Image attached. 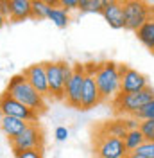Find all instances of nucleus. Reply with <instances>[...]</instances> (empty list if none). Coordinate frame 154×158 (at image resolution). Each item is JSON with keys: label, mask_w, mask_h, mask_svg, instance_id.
Returning <instances> with one entry per match:
<instances>
[{"label": "nucleus", "mask_w": 154, "mask_h": 158, "mask_svg": "<svg viewBox=\"0 0 154 158\" xmlns=\"http://www.w3.org/2000/svg\"><path fill=\"white\" fill-rule=\"evenodd\" d=\"M23 77L30 83L32 88H36L45 99H50V92H48V81H47V70H45V63H36L30 65L27 69H23Z\"/></svg>", "instance_id": "obj_11"}, {"label": "nucleus", "mask_w": 154, "mask_h": 158, "mask_svg": "<svg viewBox=\"0 0 154 158\" xmlns=\"http://www.w3.org/2000/svg\"><path fill=\"white\" fill-rule=\"evenodd\" d=\"M4 92L11 97H14L16 101H20L22 104H25L27 108H30L38 115L47 111V99L43 97L36 88L30 86V83L23 77V74L13 76Z\"/></svg>", "instance_id": "obj_1"}, {"label": "nucleus", "mask_w": 154, "mask_h": 158, "mask_svg": "<svg viewBox=\"0 0 154 158\" xmlns=\"http://www.w3.org/2000/svg\"><path fill=\"white\" fill-rule=\"evenodd\" d=\"M59 6L70 13L74 9H79V0H59Z\"/></svg>", "instance_id": "obj_27"}, {"label": "nucleus", "mask_w": 154, "mask_h": 158, "mask_svg": "<svg viewBox=\"0 0 154 158\" xmlns=\"http://www.w3.org/2000/svg\"><path fill=\"white\" fill-rule=\"evenodd\" d=\"M84 70H86V76H84L83 95H81V110H91L102 102V95H100V90L95 81L97 63H86Z\"/></svg>", "instance_id": "obj_7"}, {"label": "nucleus", "mask_w": 154, "mask_h": 158, "mask_svg": "<svg viewBox=\"0 0 154 158\" xmlns=\"http://www.w3.org/2000/svg\"><path fill=\"white\" fill-rule=\"evenodd\" d=\"M154 15V7L140 0H127L124 2V16H125V31H136L144 25L147 20Z\"/></svg>", "instance_id": "obj_5"}, {"label": "nucleus", "mask_w": 154, "mask_h": 158, "mask_svg": "<svg viewBox=\"0 0 154 158\" xmlns=\"http://www.w3.org/2000/svg\"><path fill=\"white\" fill-rule=\"evenodd\" d=\"M14 158H43V149H27V151H14Z\"/></svg>", "instance_id": "obj_25"}, {"label": "nucleus", "mask_w": 154, "mask_h": 158, "mask_svg": "<svg viewBox=\"0 0 154 158\" xmlns=\"http://www.w3.org/2000/svg\"><path fill=\"white\" fill-rule=\"evenodd\" d=\"M127 70H129V67H127V65H124V63H118V74H120V77L124 76Z\"/></svg>", "instance_id": "obj_30"}, {"label": "nucleus", "mask_w": 154, "mask_h": 158, "mask_svg": "<svg viewBox=\"0 0 154 158\" xmlns=\"http://www.w3.org/2000/svg\"><path fill=\"white\" fill-rule=\"evenodd\" d=\"M104 0H79V9L83 13H102Z\"/></svg>", "instance_id": "obj_21"}, {"label": "nucleus", "mask_w": 154, "mask_h": 158, "mask_svg": "<svg viewBox=\"0 0 154 158\" xmlns=\"http://www.w3.org/2000/svg\"><path fill=\"white\" fill-rule=\"evenodd\" d=\"M140 131L147 142H154V120H144L140 122Z\"/></svg>", "instance_id": "obj_23"}, {"label": "nucleus", "mask_w": 154, "mask_h": 158, "mask_svg": "<svg viewBox=\"0 0 154 158\" xmlns=\"http://www.w3.org/2000/svg\"><path fill=\"white\" fill-rule=\"evenodd\" d=\"M11 22H23L32 18V0H9Z\"/></svg>", "instance_id": "obj_15"}, {"label": "nucleus", "mask_w": 154, "mask_h": 158, "mask_svg": "<svg viewBox=\"0 0 154 158\" xmlns=\"http://www.w3.org/2000/svg\"><path fill=\"white\" fill-rule=\"evenodd\" d=\"M100 131H104L107 135H111V137H116L120 138V140H124L127 137V133H129V129L125 126V120L124 117H118L115 120H107V122H102L100 126H99Z\"/></svg>", "instance_id": "obj_16"}, {"label": "nucleus", "mask_w": 154, "mask_h": 158, "mask_svg": "<svg viewBox=\"0 0 154 158\" xmlns=\"http://www.w3.org/2000/svg\"><path fill=\"white\" fill-rule=\"evenodd\" d=\"M127 158H144V156H140L138 153H129V155H127Z\"/></svg>", "instance_id": "obj_31"}, {"label": "nucleus", "mask_w": 154, "mask_h": 158, "mask_svg": "<svg viewBox=\"0 0 154 158\" xmlns=\"http://www.w3.org/2000/svg\"><path fill=\"white\" fill-rule=\"evenodd\" d=\"M133 117L136 120H140V122H144V120H154V101L149 102V104H145L144 108L140 110V111H136Z\"/></svg>", "instance_id": "obj_22"}, {"label": "nucleus", "mask_w": 154, "mask_h": 158, "mask_svg": "<svg viewBox=\"0 0 154 158\" xmlns=\"http://www.w3.org/2000/svg\"><path fill=\"white\" fill-rule=\"evenodd\" d=\"M154 101V88L147 86L142 92H135V94H118L111 104H113V111L118 117H133L136 111L144 108L145 104Z\"/></svg>", "instance_id": "obj_3"}, {"label": "nucleus", "mask_w": 154, "mask_h": 158, "mask_svg": "<svg viewBox=\"0 0 154 158\" xmlns=\"http://www.w3.org/2000/svg\"><path fill=\"white\" fill-rule=\"evenodd\" d=\"M149 85V79L145 74L138 72L135 69H129L122 76V86H120V94H135V92H142Z\"/></svg>", "instance_id": "obj_13"}, {"label": "nucleus", "mask_w": 154, "mask_h": 158, "mask_svg": "<svg viewBox=\"0 0 154 158\" xmlns=\"http://www.w3.org/2000/svg\"><path fill=\"white\" fill-rule=\"evenodd\" d=\"M11 149L14 151H27V149H43L45 146V133L38 122H30L27 129L20 137L9 140Z\"/></svg>", "instance_id": "obj_6"}, {"label": "nucleus", "mask_w": 154, "mask_h": 158, "mask_svg": "<svg viewBox=\"0 0 154 158\" xmlns=\"http://www.w3.org/2000/svg\"><path fill=\"white\" fill-rule=\"evenodd\" d=\"M95 81L100 90L102 101H113L120 94V86H122V77L118 74V63L115 61L97 63Z\"/></svg>", "instance_id": "obj_2"}, {"label": "nucleus", "mask_w": 154, "mask_h": 158, "mask_svg": "<svg viewBox=\"0 0 154 158\" xmlns=\"http://www.w3.org/2000/svg\"><path fill=\"white\" fill-rule=\"evenodd\" d=\"M27 126H29V122H25V120H22V118L6 117V115L0 117V129H2V133L9 138V140L20 137V135L27 129Z\"/></svg>", "instance_id": "obj_14"}, {"label": "nucleus", "mask_w": 154, "mask_h": 158, "mask_svg": "<svg viewBox=\"0 0 154 158\" xmlns=\"http://www.w3.org/2000/svg\"><path fill=\"white\" fill-rule=\"evenodd\" d=\"M0 13L6 20L9 18V0H0Z\"/></svg>", "instance_id": "obj_29"}, {"label": "nucleus", "mask_w": 154, "mask_h": 158, "mask_svg": "<svg viewBox=\"0 0 154 158\" xmlns=\"http://www.w3.org/2000/svg\"><path fill=\"white\" fill-rule=\"evenodd\" d=\"M104 20L107 22L109 27L113 29H124L125 25V16H124V2H116V0H104V7L100 13Z\"/></svg>", "instance_id": "obj_12"}, {"label": "nucleus", "mask_w": 154, "mask_h": 158, "mask_svg": "<svg viewBox=\"0 0 154 158\" xmlns=\"http://www.w3.org/2000/svg\"><path fill=\"white\" fill-rule=\"evenodd\" d=\"M4 23H6V18H4V16H2V13H0V29H2V25H4Z\"/></svg>", "instance_id": "obj_32"}, {"label": "nucleus", "mask_w": 154, "mask_h": 158, "mask_svg": "<svg viewBox=\"0 0 154 158\" xmlns=\"http://www.w3.org/2000/svg\"><path fill=\"white\" fill-rule=\"evenodd\" d=\"M135 153H138L140 156H144V158H154V142H147L145 140Z\"/></svg>", "instance_id": "obj_24"}, {"label": "nucleus", "mask_w": 154, "mask_h": 158, "mask_svg": "<svg viewBox=\"0 0 154 158\" xmlns=\"http://www.w3.org/2000/svg\"><path fill=\"white\" fill-rule=\"evenodd\" d=\"M93 153L95 158H127L124 140L116 137H111L97 128L93 135Z\"/></svg>", "instance_id": "obj_4"}, {"label": "nucleus", "mask_w": 154, "mask_h": 158, "mask_svg": "<svg viewBox=\"0 0 154 158\" xmlns=\"http://www.w3.org/2000/svg\"><path fill=\"white\" fill-rule=\"evenodd\" d=\"M136 36L151 52H154V15L136 31Z\"/></svg>", "instance_id": "obj_17"}, {"label": "nucleus", "mask_w": 154, "mask_h": 158, "mask_svg": "<svg viewBox=\"0 0 154 158\" xmlns=\"http://www.w3.org/2000/svg\"><path fill=\"white\" fill-rule=\"evenodd\" d=\"M50 2L48 0H32V18L34 20H45L50 15Z\"/></svg>", "instance_id": "obj_20"}, {"label": "nucleus", "mask_w": 154, "mask_h": 158, "mask_svg": "<svg viewBox=\"0 0 154 158\" xmlns=\"http://www.w3.org/2000/svg\"><path fill=\"white\" fill-rule=\"evenodd\" d=\"M68 135H70V131H68V128H65V126H58L56 131H54V137H56L58 142H65L68 138Z\"/></svg>", "instance_id": "obj_26"}, {"label": "nucleus", "mask_w": 154, "mask_h": 158, "mask_svg": "<svg viewBox=\"0 0 154 158\" xmlns=\"http://www.w3.org/2000/svg\"><path fill=\"white\" fill-rule=\"evenodd\" d=\"M84 76H86L84 65H74L72 79L68 81L67 88H65V102H67L70 108L81 110V95H83Z\"/></svg>", "instance_id": "obj_9"}, {"label": "nucleus", "mask_w": 154, "mask_h": 158, "mask_svg": "<svg viewBox=\"0 0 154 158\" xmlns=\"http://www.w3.org/2000/svg\"><path fill=\"white\" fill-rule=\"evenodd\" d=\"M6 115V117H16V118H22L25 122H38L39 115L34 113L30 108H27L25 104H22L20 101H16L14 97L7 95L6 92L0 95V117Z\"/></svg>", "instance_id": "obj_8"}, {"label": "nucleus", "mask_w": 154, "mask_h": 158, "mask_svg": "<svg viewBox=\"0 0 154 158\" xmlns=\"http://www.w3.org/2000/svg\"><path fill=\"white\" fill-rule=\"evenodd\" d=\"M144 142H145V138H144V135H142V131H140V129H133V131H129V133H127V137L124 138V144H125L127 153H135L136 149L144 144Z\"/></svg>", "instance_id": "obj_19"}, {"label": "nucleus", "mask_w": 154, "mask_h": 158, "mask_svg": "<svg viewBox=\"0 0 154 158\" xmlns=\"http://www.w3.org/2000/svg\"><path fill=\"white\" fill-rule=\"evenodd\" d=\"M48 20L59 27V29H65L68 23H70V15H68L67 9H63L61 6H52V9H50V15H48Z\"/></svg>", "instance_id": "obj_18"}, {"label": "nucleus", "mask_w": 154, "mask_h": 158, "mask_svg": "<svg viewBox=\"0 0 154 158\" xmlns=\"http://www.w3.org/2000/svg\"><path fill=\"white\" fill-rule=\"evenodd\" d=\"M45 70H47L50 99L65 101L67 85H65V77H63V70H61V61H45Z\"/></svg>", "instance_id": "obj_10"}, {"label": "nucleus", "mask_w": 154, "mask_h": 158, "mask_svg": "<svg viewBox=\"0 0 154 158\" xmlns=\"http://www.w3.org/2000/svg\"><path fill=\"white\" fill-rule=\"evenodd\" d=\"M125 120V126L129 131H133V129H140V120H136L135 117H124Z\"/></svg>", "instance_id": "obj_28"}]
</instances>
